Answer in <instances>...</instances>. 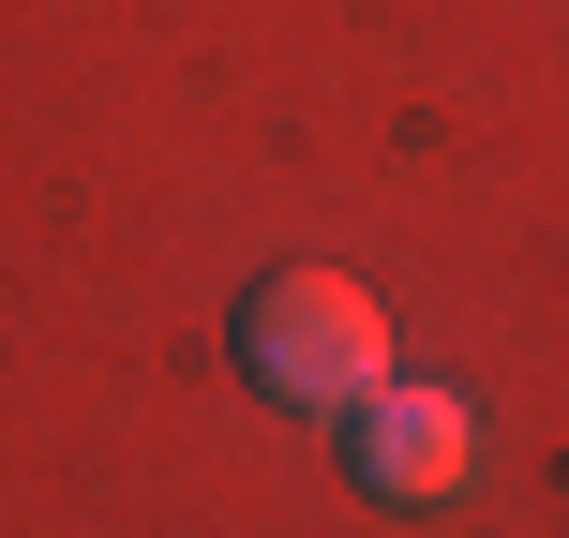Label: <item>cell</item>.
<instances>
[{
  "label": "cell",
  "mask_w": 569,
  "mask_h": 538,
  "mask_svg": "<svg viewBox=\"0 0 569 538\" xmlns=\"http://www.w3.org/2000/svg\"><path fill=\"white\" fill-rule=\"evenodd\" d=\"M240 374H256L270 404H360V389H390V314H375V284H345V270H270V284H240Z\"/></svg>",
  "instance_id": "obj_1"
},
{
  "label": "cell",
  "mask_w": 569,
  "mask_h": 538,
  "mask_svg": "<svg viewBox=\"0 0 569 538\" xmlns=\"http://www.w3.org/2000/svg\"><path fill=\"white\" fill-rule=\"evenodd\" d=\"M465 464H480V434H465V404L420 389V374H390V389L345 404V479H360L375 509H450Z\"/></svg>",
  "instance_id": "obj_2"
}]
</instances>
